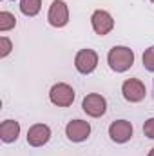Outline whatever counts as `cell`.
Returning <instances> with one entry per match:
<instances>
[{
    "instance_id": "1",
    "label": "cell",
    "mask_w": 154,
    "mask_h": 156,
    "mask_svg": "<svg viewBox=\"0 0 154 156\" xmlns=\"http://www.w3.org/2000/svg\"><path fill=\"white\" fill-rule=\"evenodd\" d=\"M107 64L114 73H125L134 66V51L127 45H114L107 53Z\"/></svg>"
},
{
    "instance_id": "2",
    "label": "cell",
    "mask_w": 154,
    "mask_h": 156,
    "mask_svg": "<svg viewBox=\"0 0 154 156\" xmlns=\"http://www.w3.org/2000/svg\"><path fill=\"white\" fill-rule=\"evenodd\" d=\"M75 96H76L75 89L69 83H65V82H58V83H54L49 89V100L56 107H69V105H73Z\"/></svg>"
},
{
    "instance_id": "3",
    "label": "cell",
    "mask_w": 154,
    "mask_h": 156,
    "mask_svg": "<svg viewBox=\"0 0 154 156\" xmlns=\"http://www.w3.org/2000/svg\"><path fill=\"white\" fill-rule=\"evenodd\" d=\"M82 109L87 116L100 118L107 113V100L98 93H89L82 100Z\"/></svg>"
},
{
    "instance_id": "4",
    "label": "cell",
    "mask_w": 154,
    "mask_h": 156,
    "mask_svg": "<svg viewBox=\"0 0 154 156\" xmlns=\"http://www.w3.org/2000/svg\"><path fill=\"white\" fill-rule=\"evenodd\" d=\"M75 67L80 75H91L98 67V53L94 49H80L75 56Z\"/></svg>"
},
{
    "instance_id": "5",
    "label": "cell",
    "mask_w": 154,
    "mask_h": 156,
    "mask_svg": "<svg viewBox=\"0 0 154 156\" xmlns=\"http://www.w3.org/2000/svg\"><path fill=\"white\" fill-rule=\"evenodd\" d=\"M121 94L127 102L131 104H138L142 102L145 96H147V89H145V83L138 78H127L123 83H121Z\"/></svg>"
},
{
    "instance_id": "6",
    "label": "cell",
    "mask_w": 154,
    "mask_h": 156,
    "mask_svg": "<svg viewBox=\"0 0 154 156\" xmlns=\"http://www.w3.org/2000/svg\"><path fill=\"white\" fill-rule=\"evenodd\" d=\"M47 22L53 27H65L69 24V7L64 0H53L47 13Z\"/></svg>"
},
{
    "instance_id": "7",
    "label": "cell",
    "mask_w": 154,
    "mask_h": 156,
    "mask_svg": "<svg viewBox=\"0 0 154 156\" xmlns=\"http://www.w3.org/2000/svg\"><path fill=\"white\" fill-rule=\"evenodd\" d=\"M65 136L69 142L73 144H82L85 142L89 136H91V123L85 122V120H71L67 125H65Z\"/></svg>"
},
{
    "instance_id": "8",
    "label": "cell",
    "mask_w": 154,
    "mask_h": 156,
    "mask_svg": "<svg viewBox=\"0 0 154 156\" xmlns=\"http://www.w3.org/2000/svg\"><path fill=\"white\" fill-rule=\"evenodd\" d=\"M91 26L94 29L96 35L100 37H105L109 35L113 29H114V18L109 11L105 9H96L93 15H91Z\"/></svg>"
},
{
    "instance_id": "9",
    "label": "cell",
    "mask_w": 154,
    "mask_h": 156,
    "mask_svg": "<svg viewBox=\"0 0 154 156\" xmlns=\"http://www.w3.org/2000/svg\"><path fill=\"white\" fill-rule=\"evenodd\" d=\"M132 123L127 120H116L109 125V138L114 144H127L132 138Z\"/></svg>"
},
{
    "instance_id": "10",
    "label": "cell",
    "mask_w": 154,
    "mask_h": 156,
    "mask_svg": "<svg viewBox=\"0 0 154 156\" xmlns=\"http://www.w3.org/2000/svg\"><path fill=\"white\" fill-rule=\"evenodd\" d=\"M51 140V127L45 123H35L27 129V144L31 147H44Z\"/></svg>"
},
{
    "instance_id": "11",
    "label": "cell",
    "mask_w": 154,
    "mask_h": 156,
    "mask_svg": "<svg viewBox=\"0 0 154 156\" xmlns=\"http://www.w3.org/2000/svg\"><path fill=\"white\" fill-rule=\"evenodd\" d=\"M20 136V122L16 120H4L0 123V140L4 144H13Z\"/></svg>"
},
{
    "instance_id": "12",
    "label": "cell",
    "mask_w": 154,
    "mask_h": 156,
    "mask_svg": "<svg viewBox=\"0 0 154 156\" xmlns=\"http://www.w3.org/2000/svg\"><path fill=\"white\" fill-rule=\"evenodd\" d=\"M42 9V0H20V11L26 16H37Z\"/></svg>"
},
{
    "instance_id": "13",
    "label": "cell",
    "mask_w": 154,
    "mask_h": 156,
    "mask_svg": "<svg viewBox=\"0 0 154 156\" xmlns=\"http://www.w3.org/2000/svg\"><path fill=\"white\" fill-rule=\"evenodd\" d=\"M15 26H16L15 15L9 13V11H0V31L2 33H7V31L15 29Z\"/></svg>"
},
{
    "instance_id": "14",
    "label": "cell",
    "mask_w": 154,
    "mask_h": 156,
    "mask_svg": "<svg viewBox=\"0 0 154 156\" xmlns=\"http://www.w3.org/2000/svg\"><path fill=\"white\" fill-rule=\"evenodd\" d=\"M142 62H143V67H145L147 71L154 73V45L147 47V49L143 51V55H142Z\"/></svg>"
},
{
    "instance_id": "15",
    "label": "cell",
    "mask_w": 154,
    "mask_h": 156,
    "mask_svg": "<svg viewBox=\"0 0 154 156\" xmlns=\"http://www.w3.org/2000/svg\"><path fill=\"white\" fill-rule=\"evenodd\" d=\"M11 51H13V42L7 38L5 35L0 37V58H5Z\"/></svg>"
},
{
    "instance_id": "16",
    "label": "cell",
    "mask_w": 154,
    "mask_h": 156,
    "mask_svg": "<svg viewBox=\"0 0 154 156\" xmlns=\"http://www.w3.org/2000/svg\"><path fill=\"white\" fill-rule=\"evenodd\" d=\"M143 134H145L147 138L154 140V118L145 120V123H143Z\"/></svg>"
},
{
    "instance_id": "17",
    "label": "cell",
    "mask_w": 154,
    "mask_h": 156,
    "mask_svg": "<svg viewBox=\"0 0 154 156\" xmlns=\"http://www.w3.org/2000/svg\"><path fill=\"white\" fill-rule=\"evenodd\" d=\"M147 156H154V147L151 149V151H149V154H147Z\"/></svg>"
},
{
    "instance_id": "18",
    "label": "cell",
    "mask_w": 154,
    "mask_h": 156,
    "mask_svg": "<svg viewBox=\"0 0 154 156\" xmlns=\"http://www.w3.org/2000/svg\"><path fill=\"white\" fill-rule=\"evenodd\" d=\"M151 2H152V4H154V0H151Z\"/></svg>"
},
{
    "instance_id": "19",
    "label": "cell",
    "mask_w": 154,
    "mask_h": 156,
    "mask_svg": "<svg viewBox=\"0 0 154 156\" xmlns=\"http://www.w3.org/2000/svg\"><path fill=\"white\" fill-rule=\"evenodd\" d=\"M11 2H15V0H11Z\"/></svg>"
}]
</instances>
